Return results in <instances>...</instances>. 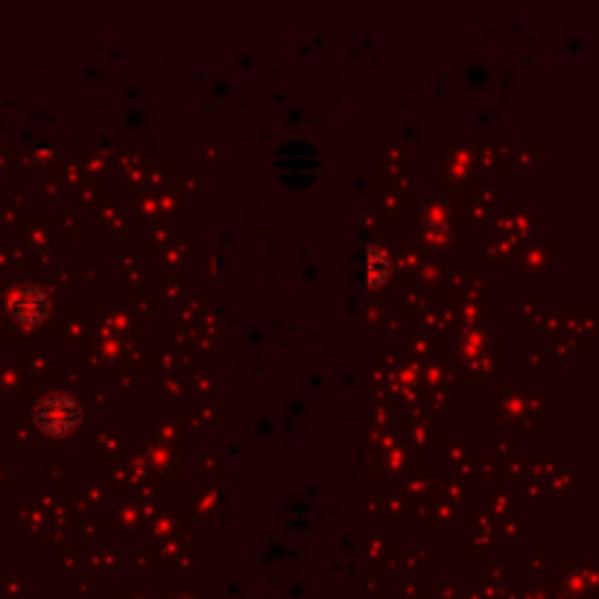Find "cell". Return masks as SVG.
I'll return each mask as SVG.
<instances>
[{"label": "cell", "instance_id": "obj_3", "mask_svg": "<svg viewBox=\"0 0 599 599\" xmlns=\"http://www.w3.org/2000/svg\"><path fill=\"white\" fill-rule=\"evenodd\" d=\"M389 272H392V266H389V258L383 249H369L363 255V275H366L369 287H380L389 278Z\"/></svg>", "mask_w": 599, "mask_h": 599}, {"label": "cell", "instance_id": "obj_2", "mask_svg": "<svg viewBox=\"0 0 599 599\" xmlns=\"http://www.w3.org/2000/svg\"><path fill=\"white\" fill-rule=\"evenodd\" d=\"M9 316L24 325V328H36V325H44V319L50 316V296L41 290V287H18L12 296H9V304H6Z\"/></svg>", "mask_w": 599, "mask_h": 599}, {"label": "cell", "instance_id": "obj_1", "mask_svg": "<svg viewBox=\"0 0 599 599\" xmlns=\"http://www.w3.org/2000/svg\"><path fill=\"white\" fill-rule=\"evenodd\" d=\"M82 418V410L71 395L65 392H53V395H44L33 410V421L41 433L47 436H65L71 433Z\"/></svg>", "mask_w": 599, "mask_h": 599}]
</instances>
